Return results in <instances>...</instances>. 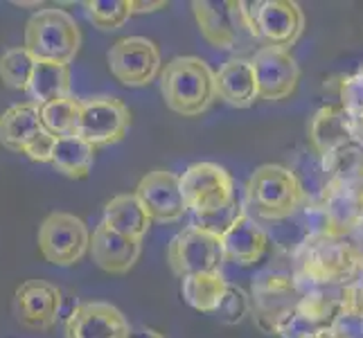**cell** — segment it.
<instances>
[{"label": "cell", "instance_id": "6da1fadb", "mask_svg": "<svg viewBox=\"0 0 363 338\" xmlns=\"http://www.w3.org/2000/svg\"><path fill=\"white\" fill-rule=\"evenodd\" d=\"M160 93L167 108L183 118H196L217 99L215 72L199 57H174L160 72Z\"/></svg>", "mask_w": 363, "mask_h": 338}, {"label": "cell", "instance_id": "7a4b0ae2", "mask_svg": "<svg viewBox=\"0 0 363 338\" xmlns=\"http://www.w3.org/2000/svg\"><path fill=\"white\" fill-rule=\"evenodd\" d=\"M23 47L36 61L70 66L82 47V30L74 16L59 7H43L28 18Z\"/></svg>", "mask_w": 363, "mask_h": 338}, {"label": "cell", "instance_id": "3957f363", "mask_svg": "<svg viewBox=\"0 0 363 338\" xmlns=\"http://www.w3.org/2000/svg\"><path fill=\"white\" fill-rule=\"evenodd\" d=\"M248 205L262 219H289L303 201V185L282 165H259L246 183Z\"/></svg>", "mask_w": 363, "mask_h": 338}, {"label": "cell", "instance_id": "277c9868", "mask_svg": "<svg viewBox=\"0 0 363 338\" xmlns=\"http://www.w3.org/2000/svg\"><path fill=\"white\" fill-rule=\"evenodd\" d=\"M179 181L187 212L201 221L221 215L233 203V176L217 162H194L181 174Z\"/></svg>", "mask_w": 363, "mask_h": 338}, {"label": "cell", "instance_id": "5b68a950", "mask_svg": "<svg viewBox=\"0 0 363 338\" xmlns=\"http://www.w3.org/2000/svg\"><path fill=\"white\" fill-rule=\"evenodd\" d=\"M226 261L221 232L208 225H190L174 235L167 246V264L177 278L196 273H219Z\"/></svg>", "mask_w": 363, "mask_h": 338}, {"label": "cell", "instance_id": "8992f818", "mask_svg": "<svg viewBox=\"0 0 363 338\" xmlns=\"http://www.w3.org/2000/svg\"><path fill=\"white\" fill-rule=\"evenodd\" d=\"M91 230L70 212H52L39 225V250L45 261L61 269L74 266L91 250Z\"/></svg>", "mask_w": 363, "mask_h": 338}, {"label": "cell", "instance_id": "52a82bcc", "mask_svg": "<svg viewBox=\"0 0 363 338\" xmlns=\"http://www.w3.org/2000/svg\"><path fill=\"white\" fill-rule=\"evenodd\" d=\"M250 3H208L194 0L192 11L203 39L217 50H233L240 41V28L259 39L255 25V9Z\"/></svg>", "mask_w": 363, "mask_h": 338}, {"label": "cell", "instance_id": "ba28073f", "mask_svg": "<svg viewBox=\"0 0 363 338\" xmlns=\"http://www.w3.org/2000/svg\"><path fill=\"white\" fill-rule=\"evenodd\" d=\"M108 70L127 89H145L162 72L160 50L145 36H124L106 52Z\"/></svg>", "mask_w": 363, "mask_h": 338}, {"label": "cell", "instance_id": "9c48e42d", "mask_svg": "<svg viewBox=\"0 0 363 338\" xmlns=\"http://www.w3.org/2000/svg\"><path fill=\"white\" fill-rule=\"evenodd\" d=\"M131 127V113L118 97L97 95L82 99V116L77 135L97 147H111L124 140Z\"/></svg>", "mask_w": 363, "mask_h": 338}, {"label": "cell", "instance_id": "30bf717a", "mask_svg": "<svg viewBox=\"0 0 363 338\" xmlns=\"http://www.w3.org/2000/svg\"><path fill=\"white\" fill-rule=\"evenodd\" d=\"M16 322L34 332H50L64 316V293L45 280H25L14 291Z\"/></svg>", "mask_w": 363, "mask_h": 338}, {"label": "cell", "instance_id": "8fae6325", "mask_svg": "<svg viewBox=\"0 0 363 338\" xmlns=\"http://www.w3.org/2000/svg\"><path fill=\"white\" fill-rule=\"evenodd\" d=\"M250 61H253L255 68L259 99L280 102V99H286L296 93L300 81V66L291 50L278 45H262L250 57Z\"/></svg>", "mask_w": 363, "mask_h": 338}, {"label": "cell", "instance_id": "7c38bea8", "mask_svg": "<svg viewBox=\"0 0 363 338\" xmlns=\"http://www.w3.org/2000/svg\"><path fill=\"white\" fill-rule=\"evenodd\" d=\"M131 325L122 311L111 303H79L64 322V338H131Z\"/></svg>", "mask_w": 363, "mask_h": 338}, {"label": "cell", "instance_id": "4fadbf2b", "mask_svg": "<svg viewBox=\"0 0 363 338\" xmlns=\"http://www.w3.org/2000/svg\"><path fill=\"white\" fill-rule=\"evenodd\" d=\"M147 215L158 223H177L187 212L185 198L181 192V181L177 174L167 169H152L138 183L135 192Z\"/></svg>", "mask_w": 363, "mask_h": 338}, {"label": "cell", "instance_id": "5bb4252c", "mask_svg": "<svg viewBox=\"0 0 363 338\" xmlns=\"http://www.w3.org/2000/svg\"><path fill=\"white\" fill-rule=\"evenodd\" d=\"M255 25L267 45L291 50L305 30V11L294 0H264L255 5Z\"/></svg>", "mask_w": 363, "mask_h": 338}, {"label": "cell", "instance_id": "9a60e30c", "mask_svg": "<svg viewBox=\"0 0 363 338\" xmlns=\"http://www.w3.org/2000/svg\"><path fill=\"white\" fill-rule=\"evenodd\" d=\"M89 253L102 271L111 275H124L135 266L138 259H140L143 240H133V237L120 235L102 221L93 230Z\"/></svg>", "mask_w": 363, "mask_h": 338}, {"label": "cell", "instance_id": "2e32d148", "mask_svg": "<svg viewBox=\"0 0 363 338\" xmlns=\"http://www.w3.org/2000/svg\"><path fill=\"white\" fill-rule=\"evenodd\" d=\"M267 232L248 215H237L221 230V246L226 261L237 266H253L267 253Z\"/></svg>", "mask_w": 363, "mask_h": 338}, {"label": "cell", "instance_id": "e0dca14e", "mask_svg": "<svg viewBox=\"0 0 363 338\" xmlns=\"http://www.w3.org/2000/svg\"><path fill=\"white\" fill-rule=\"evenodd\" d=\"M215 91L221 102L233 108H248L259 99L253 61L244 57L228 59L215 72Z\"/></svg>", "mask_w": 363, "mask_h": 338}, {"label": "cell", "instance_id": "ac0fdd59", "mask_svg": "<svg viewBox=\"0 0 363 338\" xmlns=\"http://www.w3.org/2000/svg\"><path fill=\"white\" fill-rule=\"evenodd\" d=\"M41 108L32 102L14 104L0 113V145L14 154H23L36 135L43 133Z\"/></svg>", "mask_w": 363, "mask_h": 338}, {"label": "cell", "instance_id": "d6986e66", "mask_svg": "<svg viewBox=\"0 0 363 338\" xmlns=\"http://www.w3.org/2000/svg\"><path fill=\"white\" fill-rule=\"evenodd\" d=\"M108 228H113L120 235L143 240L152 228V217L147 215L145 205L140 203L133 192L131 194H118L104 205V219Z\"/></svg>", "mask_w": 363, "mask_h": 338}, {"label": "cell", "instance_id": "ffe728a7", "mask_svg": "<svg viewBox=\"0 0 363 338\" xmlns=\"http://www.w3.org/2000/svg\"><path fill=\"white\" fill-rule=\"evenodd\" d=\"M228 280L219 273H196L181 280V295L187 305L203 314H217L228 293Z\"/></svg>", "mask_w": 363, "mask_h": 338}, {"label": "cell", "instance_id": "44dd1931", "mask_svg": "<svg viewBox=\"0 0 363 338\" xmlns=\"http://www.w3.org/2000/svg\"><path fill=\"white\" fill-rule=\"evenodd\" d=\"M28 102L43 106L61 97H70V66L55 64V61H36L28 86Z\"/></svg>", "mask_w": 363, "mask_h": 338}, {"label": "cell", "instance_id": "7402d4cb", "mask_svg": "<svg viewBox=\"0 0 363 338\" xmlns=\"http://www.w3.org/2000/svg\"><path fill=\"white\" fill-rule=\"evenodd\" d=\"M93 162H95V147L86 142L84 137L79 135L57 137L50 165L59 174H64V176L74 181H82L91 174Z\"/></svg>", "mask_w": 363, "mask_h": 338}, {"label": "cell", "instance_id": "603a6c76", "mask_svg": "<svg viewBox=\"0 0 363 338\" xmlns=\"http://www.w3.org/2000/svg\"><path fill=\"white\" fill-rule=\"evenodd\" d=\"M39 108H41V122H43L45 131H50L55 137L77 135L79 116H82V99L70 95V97L55 99V102H48Z\"/></svg>", "mask_w": 363, "mask_h": 338}, {"label": "cell", "instance_id": "cb8c5ba5", "mask_svg": "<svg viewBox=\"0 0 363 338\" xmlns=\"http://www.w3.org/2000/svg\"><path fill=\"white\" fill-rule=\"evenodd\" d=\"M347 135V113L343 108H323L311 124V140L323 154L341 147Z\"/></svg>", "mask_w": 363, "mask_h": 338}, {"label": "cell", "instance_id": "d4e9b609", "mask_svg": "<svg viewBox=\"0 0 363 338\" xmlns=\"http://www.w3.org/2000/svg\"><path fill=\"white\" fill-rule=\"evenodd\" d=\"M36 59L23 45L9 47L0 55V81L11 91H28Z\"/></svg>", "mask_w": 363, "mask_h": 338}, {"label": "cell", "instance_id": "484cf974", "mask_svg": "<svg viewBox=\"0 0 363 338\" xmlns=\"http://www.w3.org/2000/svg\"><path fill=\"white\" fill-rule=\"evenodd\" d=\"M86 18H89L97 30H118L131 18L129 0H89L84 3Z\"/></svg>", "mask_w": 363, "mask_h": 338}, {"label": "cell", "instance_id": "4316f807", "mask_svg": "<svg viewBox=\"0 0 363 338\" xmlns=\"http://www.w3.org/2000/svg\"><path fill=\"white\" fill-rule=\"evenodd\" d=\"M341 108L350 120L363 122V68L343 81L341 86Z\"/></svg>", "mask_w": 363, "mask_h": 338}, {"label": "cell", "instance_id": "83f0119b", "mask_svg": "<svg viewBox=\"0 0 363 338\" xmlns=\"http://www.w3.org/2000/svg\"><path fill=\"white\" fill-rule=\"evenodd\" d=\"M248 295L244 289H240V286L230 284L228 286V293L226 298H223L221 303V309L217 311V316L223 320V322H240L246 314H248Z\"/></svg>", "mask_w": 363, "mask_h": 338}, {"label": "cell", "instance_id": "f1b7e54d", "mask_svg": "<svg viewBox=\"0 0 363 338\" xmlns=\"http://www.w3.org/2000/svg\"><path fill=\"white\" fill-rule=\"evenodd\" d=\"M55 145H57V137L50 133V131H43L34 137L30 142V147L25 149L23 156H28L32 162H48L52 160V152H55Z\"/></svg>", "mask_w": 363, "mask_h": 338}, {"label": "cell", "instance_id": "f546056e", "mask_svg": "<svg viewBox=\"0 0 363 338\" xmlns=\"http://www.w3.org/2000/svg\"><path fill=\"white\" fill-rule=\"evenodd\" d=\"M129 7H131V16L133 14H147V11H156L167 7L165 0H156V3H135V0H129Z\"/></svg>", "mask_w": 363, "mask_h": 338}, {"label": "cell", "instance_id": "4dcf8cb0", "mask_svg": "<svg viewBox=\"0 0 363 338\" xmlns=\"http://www.w3.org/2000/svg\"><path fill=\"white\" fill-rule=\"evenodd\" d=\"M131 338H165L160 332H156V329H143V332H138V334H133Z\"/></svg>", "mask_w": 363, "mask_h": 338}]
</instances>
